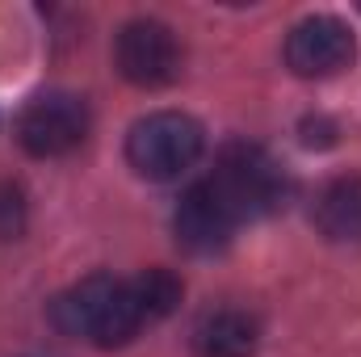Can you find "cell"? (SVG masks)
Masks as SVG:
<instances>
[{"instance_id":"4","label":"cell","mask_w":361,"mask_h":357,"mask_svg":"<svg viewBox=\"0 0 361 357\" xmlns=\"http://www.w3.org/2000/svg\"><path fill=\"white\" fill-rule=\"evenodd\" d=\"M85 135H89V105H85V97L68 89L38 92L17 114V143L38 160L68 156L72 147L85 143Z\"/></svg>"},{"instance_id":"11","label":"cell","mask_w":361,"mask_h":357,"mask_svg":"<svg viewBox=\"0 0 361 357\" xmlns=\"http://www.w3.org/2000/svg\"><path fill=\"white\" fill-rule=\"evenodd\" d=\"M25 219H30V206H25L21 185L0 181V244L4 240H17L25 231Z\"/></svg>"},{"instance_id":"9","label":"cell","mask_w":361,"mask_h":357,"mask_svg":"<svg viewBox=\"0 0 361 357\" xmlns=\"http://www.w3.org/2000/svg\"><path fill=\"white\" fill-rule=\"evenodd\" d=\"M311 219L332 244H361V177H336L324 185Z\"/></svg>"},{"instance_id":"7","label":"cell","mask_w":361,"mask_h":357,"mask_svg":"<svg viewBox=\"0 0 361 357\" xmlns=\"http://www.w3.org/2000/svg\"><path fill=\"white\" fill-rule=\"evenodd\" d=\"M240 219L231 214V206L219 198V189L210 181H193L177 202V214H173V231H177V244L206 257V253H219L231 244Z\"/></svg>"},{"instance_id":"2","label":"cell","mask_w":361,"mask_h":357,"mask_svg":"<svg viewBox=\"0 0 361 357\" xmlns=\"http://www.w3.org/2000/svg\"><path fill=\"white\" fill-rule=\"evenodd\" d=\"M206 147V131L197 118L180 109H156L139 118L126 135V160L139 177L147 181H173L197 164Z\"/></svg>"},{"instance_id":"1","label":"cell","mask_w":361,"mask_h":357,"mask_svg":"<svg viewBox=\"0 0 361 357\" xmlns=\"http://www.w3.org/2000/svg\"><path fill=\"white\" fill-rule=\"evenodd\" d=\"M51 324L63 337L89 341L97 349H118L126 341L139 337L147 320L135 277H114V273H92L85 282H76L72 290H63L51 303Z\"/></svg>"},{"instance_id":"10","label":"cell","mask_w":361,"mask_h":357,"mask_svg":"<svg viewBox=\"0 0 361 357\" xmlns=\"http://www.w3.org/2000/svg\"><path fill=\"white\" fill-rule=\"evenodd\" d=\"M135 290H139V303H143L147 320H164V315H173L177 303H180V294H185L180 277L177 273H169V269H147V273H139V277H135Z\"/></svg>"},{"instance_id":"6","label":"cell","mask_w":361,"mask_h":357,"mask_svg":"<svg viewBox=\"0 0 361 357\" xmlns=\"http://www.w3.org/2000/svg\"><path fill=\"white\" fill-rule=\"evenodd\" d=\"M353 59H357V34L349 30V21L332 13L302 17L286 34V68L302 80L341 76L345 68H353Z\"/></svg>"},{"instance_id":"5","label":"cell","mask_w":361,"mask_h":357,"mask_svg":"<svg viewBox=\"0 0 361 357\" xmlns=\"http://www.w3.org/2000/svg\"><path fill=\"white\" fill-rule=\"evenodd\" d=\"M180 42L177 34L156 17H135L114 34V68L135 89H164L180 76Z\"/></svg>"},{"instance_id":"8","label":"cell","mask_w":361,"mask_h":357,"mask_svg":"<svg viewBox=\"0 0 361 357\" xmlns=\"http://www.w3.org/2000/svg\"><path fill=\"white\" fill-rule=\"evenodd\" d=\"M261 345V324L257 315L240 307H219L206 311L193 324V353L197 357H252Z\"/></svg>"},{"instance_id":"3","label":"cell","mask_w":361,"mask_h":357,"mask_svg":"<svg viewBox=\"0 0 361 357\" xmlns=\"http://www.w3.org/2000/svg\"><path fill=\"white\" fill-rule=\"evenodd\" d=\"M206 181L219 189V198L231 206V214L240 223L273 214L286 198V177H281L277 160L257 143H227Z\"/></svg>"}]
</instances>
